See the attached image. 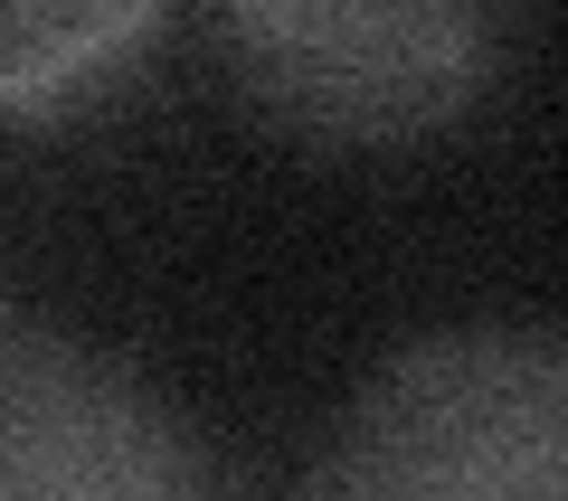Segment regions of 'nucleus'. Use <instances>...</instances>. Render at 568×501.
Here are the masks:
<instances>
[{
  "mask_svg": "<svg viewBox=\"0 0 568 501\" xmlns=\"http://www.w3.org/2000/svg\"><path fill=\"white\" fill-rule=\"evenodd\" d=\"M304 501H568V341L436 331L361 379Z\"/></svg>",
  "mask_w": 568,
  "mask_h": 501,
  "instance_id": "1",
  "label": "nucleus"
},
{
  "mask_svg": "<svg viewBox=\"0 0 568 501\" xmlns=\"http://www.w3.org/2000/svg\"><path fill=\"white\" fill-rule=\"evenodd\" d=\"M237 85L304 142H417L503 67V20L455 0H246L219 20Z\"/></svg>",
  "mask_w": 568,
  "mask_h": 501,
  "instance_id": "2",
  "label": "nucleus"
},
{
  "mask_svg": "<svg viewBox=\"0 0 568 501\" xmlns=\"http://www.w3.org/2000/svg\"><path fill=\"white\" fill-rule=\"evenodd\" d=\"M0 501H219V482L123 360L0 313Z\"/></svg>",
  "mask_w": 568,
  "mask_h": 501,
  "instance_id": "3",
  "label": "nucleus"
},
{
  "mask_svg": "<svg viewBox=\"0 0 568 501\" xmlns=\"http://www.w3.org/2000/svg\"><path fill=\"white\" fill-rule=\"evenodd\" d=\"M142 0H0V114H67L104 95L152 39Z\"/></svg>",
  "mask_w": 568,
  "mask_h": 501,
  "instance_id": "4",
  "label": "nucleus"
}]
</instances>
